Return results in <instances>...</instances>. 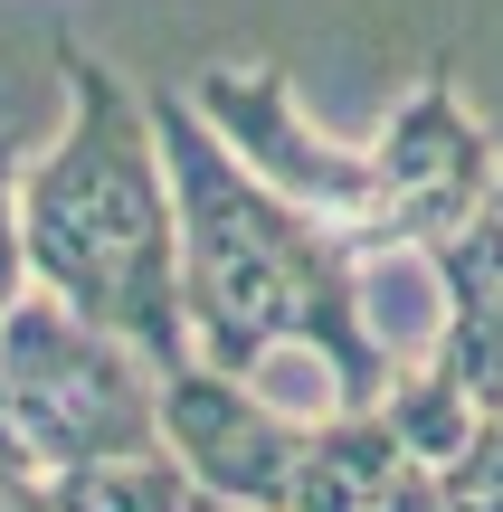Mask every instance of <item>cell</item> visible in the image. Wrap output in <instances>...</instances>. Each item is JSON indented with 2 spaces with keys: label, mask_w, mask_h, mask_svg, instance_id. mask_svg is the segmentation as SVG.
<instances>
[{
  "label": "cell",
  "mask_w": 503,
  "mask_h": 512,
  "mask_svg": "<svg viewBox=\"0 0 503 512\" xmlns=\"http://www.w3.org/2000/svg\"><path fill=\"white\" fill-rule=\"evenodd\" d=\"M152 124L181 200V294L200 361L247 380L266 351H304L333 380V408H380L399 361L361 313V238L266 190L190 95H152Z\"/></svg>",
  "instance_id": "cell-1"
},
{
  "label": "cell",
  "mask_w": 503,
  "mask_h": 512,
  "mask_svg": "<svg viewBox=\"0 0 503 512\" xmlns=\"http://www.w3.org/2000/svg\"><path fill=\"white\" fill-rule=\"evenodd\" d=\"M57 86H67V133L19 171L29 275L143 361H200L181 294V200L152 95H133L86 38H57Z\"/></svg>",
  "instance_id": "cell-2"
},
{
  "label": "cell",
  "mask_w": 503,
  "mask_h": 512,
  "mask_svg": "<svg viewBox=\"0 0 503 512\" xmlns=\"http://www.w3.org/2000/svg\"><path fill=\"white\" fill-rule=\"evenodd\" d=\"M0 418L38 446V465H86L124 446H162V361L114 342L48 285H29L0 323Z\"/></svg>",
  "instance_id": "cell-3"
},
{
  "label": "cell",
  "mask_w": 503,
  "mask_h": 512,
  "mask_svg": "<svg viewBox=\"0 0 503 512\" xmlns=\"http://www.w3.org/2000/svg\"><path fill=\"white\" fill-rule=\"evenodd\" d=\"M371 162H380V200H371V219L352 228L361 256H380V247L437 256L503 190V152H494V133L475 124V105L456 95V76H428V86L380 124Z\"/></svg>",
  "instance_id": "cell-4"
},
{
  "label": "cell",
  "mask_w": 503,
  "mask_h": 512,
  "mask_svg": "<svg viewBox=\"0 0 503 512\" xmlns=\"http://www.w3.org/2000/svg\"><path fill=\"white\" fill-rule=\"evenodd\" d=\"M190 105H200L209 133H219L266 190H285L295 209L342 219V228L371 219L380 162L352 152V143H333V133H314V114L295 105V76H285V67H266V57H247V67H209L200 86H190Z\"/></svg>",
  "instance_id": "cell-5"
},
{
  "label": "cell",
  "mask_w": 503,
  "mask_h": 512,
  "mask_svg": "<svg viewBox=\"0 0 503 512\" xmlns=\"http://www.w3.org/2000/svg\"><path fill=\"white\" fill-rule=\"evenodd\" d=\"M162 446L190 465V484H200L209 503H228V512H295L314 427H295L285 408H266L238 370L181 361V370H162Z\"/></svg>",
  "instance_id": "cell-6"
},
{
  "label": "cell",
  "mask_w": 503,
  "mask_h": 512,
  "mask_svg": "<svg viewBox=\"0 0 503 512\" xmlns=\"http://www.w3.org/2000/svg\"><path fill=\"white\" fill-rule=\"evenodd\" d=\"M57 512H190V465L171 446H124V456H86L57 465Z\"/></svg>",
  "instance_id": "cell-7"
},
{
  "label": "cell",
  "mask_w": 503,
  "mask_h": 512,
  "mask_svg": "<svg viewBox=\"0 0 503 512\" xmlns=\"http://www.w3.org/2000/svg\"><path fill=\"white\" fill-rule=\"evenodd\" d=\"M380 408L399 418V437H409L428 465H447L456 446L475 437V418H485V408H475V380L447 361V351H428V361H399V380H390V399H380Z\"/></svg>",
  "instance_id": "cell-8"
},
{
  "label": "cell",
  "mask_w": 503,
  "mask_h": 512,
  "mask_svg": "<svg viewBox=\"0 0 503 512\" xmlns=\"http://www.w3.org/2000/svg\"><path fill=\"white\" fill-rule=\"evenodd\" d=\"M494 200H503V190H494Z\"/></svg>",
  "instance_id": "cell-9"
}]
</instances>
